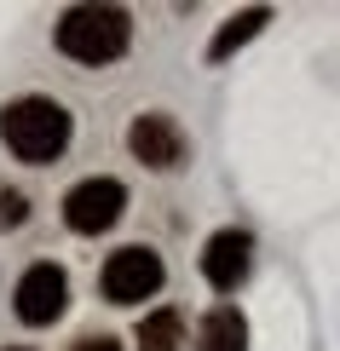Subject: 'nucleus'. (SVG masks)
<instances>
[{
  "instance_id": "obj_10",
  "label": "nucleus",
  "mask_w": 340,
  "mask_h": 351,
  "mask_svg": "<svg viewBox=\"0 0 340 351\" xmlns=\"http://www.w3.org/2000/svg\"><path fill=\"white\" fill-rule=\"evenodd\" d=\"M139 351H179V340H185V317L173 311V305H161V311H150V317H139Z\"/></svg>"
},
{
  "instance_id": "obj_3",
  "label": "nucleus",
  "mask_w": 340,
  "mask_h": 351,
  "mask_svg": "<svg viewBox=\"0 0 340 351\" xmlns=\"http://www.w3.org/2000/svg\"><path fill=\"white\" fill-rule=\"evenodd\" d=\"M98 288H104L110 305H139V300H150L156 288H161V254H156V247H144V242L115 247V254L104 259V271H98Z\"/></svg>"
},
{
  "instance_id": "obj_12",
  "label": "nucleus",
  "mask_w": 340,
  "mask_h": 351,
  "mask_svg": "<svg viewBox=\"0 0 340 351\" xmlns=\"http://www.w3.org/2000/svg\"><path fill=\"white\" fill-rule=\"evenodd\" d=\"M69 351H122V346H115L110 334H81V340L69 346Z\"/></svg>"
},
{
  "instance_id": "obj_1",
  "label": "nucleus",
  "mask_w": 340,
  "mask_h": 351,
  "mask_svg": "<svg viewBox=\"0 0 340 351\" xmlns=\"http://www.w3.org/2000/svg\"><path fill=\"white\" fill-rule=\"evenodd\" d=\"M0 138H6V150L18 162H35V167L58 162L69 144V110L47 93H23L0 110Z\"/></svg>"
},
{
  "instance_id": "obj_8",
  "label": "nucleus",
  "mask_w": 340,
  "mask_h": 351,
  "mask_svg": "<svg viewBox=\"0 0 340 351\" xmlns=\"http://www.w3.org/2000/svg\"><path fill=\"white\" fill-rule=\"evenodd\" d=\"M265 23H271V6H242L236 18H225V23H219V35L208 40V64H225V58H231L236 47H248Z\"/></svg>"
},
{
  "instance_id": "obj_4",
  "label": "nucleus",
  "mask_w": 340,
  "mask_h": 351,
  "mask_svg": "<svg viewBox=\"0 0 340 351\" xmlns=\"http://www.w3.org/2000/svg\"><path fill=\"white\" fill-rule=\"evenodd\" d=\"M127 150H133V162H144L150 173H173V167H185L190 138H185V127L173 121L168 110H144V115H133V127H127Z\"/></svg>"
},
{
  "instance_id": "obj_9",
  "label": "nucleus",
  "mask_w": 340,
  "mask_h": 351,
  "mask_svg": "<svg viewBox=\"0 0 340 351\" xmlns=\"http://www.w3.org/2000/svg\"><path fill=\"white\" fill-rule=\"evenodd\" d=\"M196 351H248V323L236 305H214L202 317V334H196Z\"/></svg>"
},
{
  "instance_id": "obj_2",
  "label": "nucleus",
  "mask_w": 340,
  "mask_h": 351,
  "mask_svg": "<svg viewBox=\"0 0 340 351\" xmlns=\"http://www.w3.org/2000/svg\"><path fill=\"white\" fill-rule=\"evenodd\" d=\"M127 40H133V18L122 6H69L58 18V52L76 64L104 69L127 52Z\"/></svg>"
},
{
  "instance_id": "obj_7",
  "label": "nucleus",
  "mask_w": 340,
  "mask_h": 351,
  "mask_svg": "<svg viewBox=\"0 0 340 351\" xmlns=\"http://www.w3.org/2000/svg\"><path fill=\"white\" fill-rule=\"evenodd\" d=\"M248 271H254V237L248 230H214L208 247H202V276H208V288L219 294H236V288L248 282Z\"/></svg>"
},
{
  "instance_id": "obj_6",
  "label": "nucleus",
  "mask_w": 340,
  "mask_h": 351,
  "mask_svg": "<svg viewBox=\"0 0 340 351\" xmlns=\"http://www.w3.org/2000/svg\"><path fill=\"white\" fill-rule=\"evenodd\" d=\"M64 305H69V276L52 265V259H41V265H29L18 276V294H12V311H18V323L29 328H47L64 317Z\"/></svg>"
},
{
  "instance_id": "obj_5",
  "label": "nucleus",
  "mask_w": 340,
  "mask_h": 351,
  "mask_svg": "<svg viewBox=\"0 0 340 351\" xmlns=\"http://www.w3.org/2000/svg\"><path fill=\"white\" fill-rule=\"evenodd\" d=\"M122 213H127V184L104 179V173H98V179H81L64 196V225L76 230V237H104Z\"/></svg>"
},
{
  "instance_id": "obj_11",
  "label": "nucleus",
  "mask_w": 340,
  "mask_h": 351,
  "mask_svg": "<svg viewBox=\"0 0 340 351\" xmlns=\"http://www.w3.org/2000/svg\"><path fill=\"white\" fill-rule=\"evenodd\" d=\"M29 225V196L18 184H0V230H23Z\"/></svg>"
}]
</instances>
